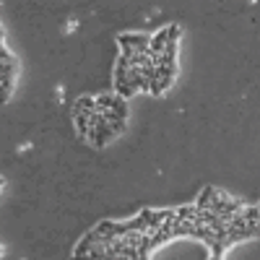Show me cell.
Instances as JSON below:
<instances>
[{
    "label": "cell",
    "instance_id": "cell-8",
    "mask_svg": "<svg viewBox=\"0 0 260 260\" xmlns=\"http://www.w3.org/2000/svg\"><path fill=\"white\" fill-rule=\"evenodd\" d=\"M0 187H3V180H0Z\"/></svg>",
    "mask_w": 260,
    "mask_h": 260
},
{
    "label": "cell",
    "instance_id": "cell-3",
    "mask_svg": "<svg viewBox=\"0 0 260 260\" xmlns=\"http://www.w3.org/2000/svg\"><path fill=\"white\" fill-rule=\"evenodd\" d=\"M110 110H112V112H117V115L125 120V117H127V102H125V99H120L117 94H112V99H110Z\"/></svg>",
    "mask_w": 260,
    "mask_h": 260
},
{
    "label": "cell",
    "instance_id": "cell-6",
    "mask_svg": "<svg viewBox=\"0 0 260 260\" xmlns=\"http://www.w3.org/2000/svg\"><path fill=\"white\" fill-rule=\"evenodd\" d=\"M208 247H211V260H221V257H224V250H226V242H221V240H211Z\"/></svg>",
    "mask_w": 260,
    "mask_h": 260
},
{
    "label": "cell",
    "instance_id": "cell-4",
    "mask_svg": "<svg viewBox=\"0 0 260 260\" xmlns=\"http://www.w3.org/2000/svg\"><path fill=\"white\" fill-rule=\"evenodd\" d=\"M195 216H198V208H195V206H185V208H177L175 211V219L177 221H192Z\"/></svg>",
    "mask_w": 260,
    "mask_h": 260
},
{
    "label": "cell",
    "instance_id": "cell-2",
    "mask_svg": "<svg viewBox=\"0 0 260 260\" xmlns=\"http://www.w3.org/2000/svg\"><path fill=\"white\" fill-rule=\"evenodd\" d=\"M94 110H96V107H94V96H81V99H76V104H73V115L81 112V115L89 117Z\"/></svg>",
    "mask_w": 260,
    "mask_h": 260
},
{
    "label": "cell",
    "instance_id": "cell-5",
    "mask_svg": "<svg viewBox=\"0 0 260 260\" xmlns=\"http://www.w3.org/2000/svg\"><path fill=\"white\" fill-rule=\"evenodd\" d=\"M213 190H216V187H206V190L198 195V201H195V208H198V211H208V203H211Z\"/></svg>",
    "mask_w": 260,
    "mask_h": 260
},
{
    "label": "cell",
    "instance_id": "cell-1",
    "mask_svg": "<svg viewBox=\"0 0 260 260\" xmlns=\"http://www.w3.org/2000/svg\"><path fill=\"white\" fill-rule=\"evenodd\" d=\"M117 42H120V50H133V52L148 55L151 37H146V34H122V37H117Z\"/></svg>",
    "mask_w": 260,
    "mask_h": 260
},
{
    "label": "cell",
    "instance_id": "cell-7",
    "mask_svg": "<svg viewBox=\"0 0 260 260\" xmlns=\"http://www.w3.org/2000/svg\"><path fill=\"white\" fill-rule=\"evenodd\" d=\"M73 117H76V127H78V133H81L83 138H89V117L81 115V112H76Z\"/></svg>",
    "mask_w": 260,
    "mask_h": 260
}]
</instances>
